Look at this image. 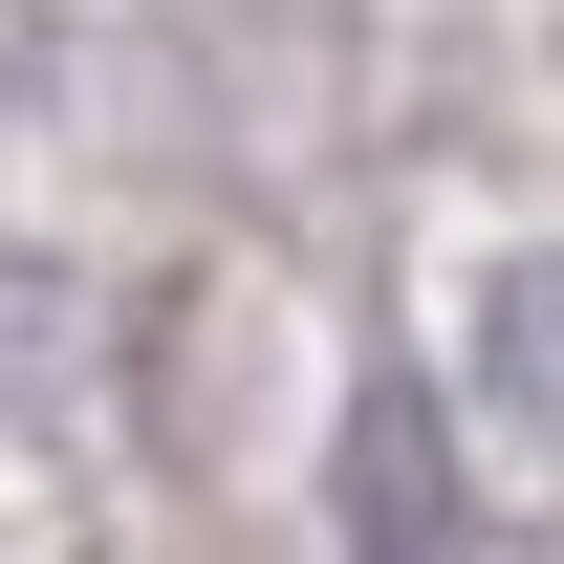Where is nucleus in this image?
<instances>
[{
    "label": "nucleus",
    "mask_w": 564,
    "mask_h": 564,
    "mask_svg": "<svg viewBox=\"0 0 564 564\" xmlns=\"http://www.w3.org/2000/svg\"><path fill=\"white\" fill-rule=\"evenodd\" d=\"M478 348H499V413L564 456V239L543 261H499V304H478Z\"/></svg>",
    "instance_id": "obj_1"
}]
</instances>
